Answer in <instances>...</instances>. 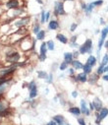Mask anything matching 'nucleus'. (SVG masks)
I'll use <instances>...</instances> for the list:
<instances>
[{
  "mask_svg": "<svg viewBox=\"0 0 108 125\" xmlns=\"http://www.w3.org/2000/svg\"><path fill=\"white\" fill-rule=\"evenodd\" d=\"M51 19V12L50 11H46V22L48 23Z\"/></svg>",
  "mask_w": 108,
  "mask_h": 125,
  "instance_id": "58836bf2",
  "label": "nucleus"
},
{
  "mask_svg": "<svg viewBox=\"0 0 108 125\" xmlns=\"http://www.w3.org/2000/svg\"><path fill=\"white\" fill-rule=\"evenodd\" d=\"M38 75H39V78H40V79H46V77H47L48 74H46L44 71H39L38 72Z\"/></svg>",
  "mask_w": 108,
  "mask_h": 125,
  "instance_id": "f704fd0d",
  "label": "nucleus"
},
{
  "mask_svg": "<svg viewBox=\"0 0 108 125\" xmlns=\"http://www.w3.org/2000/svg\"><path fill=\"white\" fill-rule=\"evenodd\" d=\"M89 109L92 111V110H95V108H94V104H93V103H89Z\"/></svg>",
  "mask_w": 108,
  "mask_h": 125,
  "instance_id": "a18cd8bd",
  "label": "nucleus"
},
{
  "mask_svg": "<svg viewBox=\"0 0 108 125\" xmlns=\"http://www.w3.org/2000/svg\"><path fill=\"white\" fill-rule=\"evenodd\" d=\"M103 73H108V64L106 66H104L103 68Z\"/></svg>",
  "mask_w": 108,
  "mask_h": 125,
  "instance_id": "09e8293b",
  "label": "nucleus"
},
{
  "mask_svg": "<svg viewBox=\"0 0 108 125\" xmlns=\"http://www.w3.org/2000/svg\"><path fill=\"white\" fill-rule=\"evenodd\" d=\"M78 122H79L80 125H87V123H86V121L84 120V118H79V119H78Z\"/></svg>",
  "mask_w": 108,
  "mask_h": 125,
  "instance_id": "a19ab883",
  "label": "nucleus"
},
{
  "mask_svg": "<svg viewBox=\"0 0 108 125\" xmlns=\"http://www.w3.org/2000/svg\"><path fill=\"white\" fill-rule=\"evenodd\" d=\"M107 115H108V108H107V107H102L101 110L99 111V116L97 117V119H99V120L101 121V120L104 119Z\"/></svg>",
  "mask_w": 108,
  "mask_h": 125,
  "instance_id": "f3484780",
  "label": "nucleus"
},
{
  "mask_svg": "<svg viewBox=\"0 0 108 125\" xmlns=\"http://www.w3.org/2000/svg\"><path fill=\"white\" fill-rule=\"evenodd\" d=\"M4 6L8 10H13V9L20 8L21 3H20L19 0H7V1L5 2V4H4Z\"/></svg>",
  "mask_w": 108,
  "mask_h": 125,
  "instance_id": "39448f33",
  "label": "nucleus"
},
{
  "mask_svg": "<svg viewBox=\"0 0 108 125\" xmlns=\"http://www.w3.org/2000/svg\"><path fill=\"white\" fill-rule=\"evenodd\" d=\"M106 11L108 12V4H107V7H106Z\"/></svg>",
  "mask_w": 108,
  "mask_h": 125,
  "instance_id": "5fc2aeb1",
  "label": "nucleus"
},
{
  "mask_svg": "<svg viewBox=\"0 0 108 125\" xmlns=\"http://www.w3.org/2000/svg\"><path fill=\"white\" fill-rule=\"evenodd\" d=\"M72 97H73V98H77L78 97V92L77 91L72 92Z\"/></svg>",
  "mask_w": 108,
  "mask_h": 125,
  "instance_id": "de8ad7c7",
  "label": "nucleus"
},
{
  "mask_svg": "<svg viewBox=\"0 0 108 125\" xmlns=\"http://www.w3.org/2000/svg\"><path fill=\"white\" fill-rule=\"evenodd\" d=\"M15 71H16V67L11 66V67H9V68H6V69L1 70V71H0V75H1L2 77H7V76H9V75H12Z\"/></svg>",
  "mask_w": 108,
  "mask_h": 125,
  "instance_id": "1a4fd4ad",
  "label": "nucleus"
},
{
  "mask_svg": "<svg viewBox=\"0 0 108 125\" xmlns=\"http://www.w3.org/2000/svg\"><path fill=\"white\" fill-rule=\"evenodd\" d=\"M53 14L55 17H60V16H65L67 14L64 2L59 0V1H55L54 3V8H53Z\"/></svg>",
  "mask_w": 108,
  "mask_h": 125,
  "instance_id": "f257e3e1",
  "label": "nucleus"
},
{
  "mask_svg": "<svg viewBox=\"0 0 108 125\" xmlns=\"http://www.w3.org/2000/svg\"><path fill=\"white\" fill-rule=\"evenodd\" d=\"M48 48H47V44L46 42H42L40 45V49H39V58L40 61H44L46 59V52H47Z\"/></svg>",
  "mask_w": 108,
  "mask_h": 125,
  "instance_id": "423d86ee",
  "label": "nucleus"
},
{
  "mask_svg": "<svg viewBox=\"0 0 108 125\" xmlns=\"http://www.w3.org/2000/svg\"><path fill=\"white\" fill-rule=\"evenodd\" d=\"M103 81H107L108 82V73H104V75H102V78H101Z\"/></svg>",
  "mask_w": 108,
  "mask_h": 125,
  "instance_id": "c03bdc74",
  "label": "nucleus"
},
{
  "mask_svg": "<svg viewBox=\"0 0 108 125\" xmlns=\"http://www.w3.org/2000/svg\"><path fill=\"white\" fill-rule=\"evenodd\" d=\"M6 109V107H5V104H2L1 102H0V112L1 111H3V110H5Z\"/></svg>",
  "mask_w": 108,
  "mask_h": 125,
  "instance_id": "37998d69",
  "label": "nucleus"
},
{
  "mask_svg": "<svg viewBox=\"0 0 108 125\" xmlns=\"http://www.w3.org/2000/svg\"><path fill=\"white\" fill-rule=\"evenodd\" d=\"M29 22V17H21L17 21L14 22V26H16L18 28H23L26 25H28Z\"/></svg>",
  "mask_w": 108,
  "mask_h": 125,
  "instance_id": "0eeeda50",
  "label": "nucleus"
},
{
  "mask_svg": "<svg viewBox=\"0 0 108 125\" xmlns=\"http://www.w3.org/2000/svg\"><path fill=\"white\" fill-rule=\"evenodd\" d=\"M100 64H101V65H103V66H106V65L108 64V54H107V53L103 56L102 61H101V63H100Z\"/></svg>",
  "mask_w": 108,
  "mask_h": 125,
  "instance_id": "2f4dec72",
  "label": "nucleus"
},
{
  "mask_svg": "<svg viewBox=\"0 0 108 125\" xmlns=\"http://www.w3.org/2000/svg\"><path fill=\"white\" fill-rule=\"evenodd\" d=\"M46 44H47V48H48V50H54L55 49V43H54V42L53 41H48L47 42H46Z\"/></svg>",
  "mask_w": 108,
  "mask_h": 125,
  "instance_id": "c85d7f7f",
  "label": "nucleus"
},
{
  "mask_svg": "<svg viewBox=\"0 0 108 125\" xmlns=\"http://www.w3.org/2000/svg\"><path fill=\"white\" fill-rule=\"evenodd\" d=\"M45 36H46L45 31L40 30V32L37 34V40H39V41H43V40H44V38H45Z\"/></svg>",
  "mask_w": 108,
  "mask_h": 125,
  "instance_id": "393cba45",
  "label": "nucleus"
},
{
  "mask_svg": "<svg viewBox=\"0 0 108 125\" xmlns=\"http://www.w3.org/2000/svg\"><path fill=\"white\" fill-rule=\"evenodd\" d=\"M77 28H78V24L77 23H72L71 26H70V32L71 33H74L75 31L77 30Z\"/></svg>",
  "mask_w": 108,
  "mask_h": 125,
  "instance_id": "72a5a7b5",
  "label": "nucleus"
},
{
  "mask_svg": "<svg viewBox=\"0 0 108 125\" xmlns=\"http://www.w3.org/2000/svg\"><path fill=\"white\" fill-rule=\"evenodd\" d=\"M65 125H70V124H69L68 122H66V124H65Z\"/></svg>",
  "mask_w": 108,
  "mask_h": 125,
  "instance_id": "6e6d98bb",
  "label": "nucleus"
},
{
  "mask_svg": "<svg viewBox=\"0 0 108 125\" xmlns=\"http://www.w3.org/2000/svg\"><path fill=\"white\" fill-rule=\"evenodd\" d=\"M81 53H80V51L79 50H77V51H74L73 52V56H74V59H77L78 57H79V55H80Z\"/></svg>",
  "mask_w": 108,
  "mask_h": 125,
  "instance_id": "ea45409f",
  "label": "nucleus"
},
{
  "mask_svg": "<svg viewBox=\"0 0 108 125\" xmlns=\"http://www.w3.org/2000/svg\"><path fill=\"white\" fill-rule=\"evenodd\" d=\"M101 39H103V40H105L106 39V37H107V35H108V25L106 26V27H104L102 30H101Z\"/></svg>",
  "mask_w": 108,
  "mask_h": 125,
  "instance_id": "a878e982",
  "label": "nucleus"
},
{
  "mask_svg": "<svg viewBox=\"0 0 108 125\" xmlns=\"http://www.w3.org/2000/svg\"><path fill=\"white\" fill-rule=\"evenodd\" d=\"M60 27V24L57 20L55 19H52L48 22V30H51V31H55V30H58Z\"/></svg>",
  "mask_w": 108,
  "mask_h": 125,
  "instance_id": "9d476101",
  "label": "nucleus"
},
{
  "mask_svg": "<svg viewBox=\"0 0 108 125\" xmlns=\"http://www.w3.org/2000/svg\"><path fill=\"white\" fill-rule=\"evenodd\" d=\"M82 70H83L86 74H91V73H92V67H91L89 64H88V63L84 64V67H83Z\"/></svg>",
  "mask_w": 108,
  "mask_h": 125,
  "instance_id": "b1692460",
  "label": "nucleus"
},
{
  "mask_svg": "<svg viewBox=\"0 0 108 125\" xmlns=\"http://www.w3.org/2000/svg\"><path fill=\"white\" fill-rule=\"evenodd\" d=\"M92 103H93V104H94V108H95L96 111H100L101 108L103 107V106H102V103H101V101H100L98 98H95V100H94Z\"/></svg>",
  "mask_w": 108,
  "mask_h": 125,
  "instance_id": "6ab92c4d",
  "label": "nucleus"
},
{
  "mask_svg": "<svg viewBox=\"0 0 108 125\" xmlns=\"http://www.w3.org/2000/svg\"><path fill=\"white\" fill-rule=\"evenodd\" d=\"M87 63L89 64L91 67H93L95 64H96V57L93 56V55H89L88 57V60H87Z\"/></svg>",
  "mask_w": 108,
  "mask_h": 125,
  "instance_id": "5701e85b",
  "label": "nucleus"
},
{
  "mask_svg": "<svg viewBox=\"0 0 108 125\" xmlns=\"http://www.w3.org/2000/svg\"><path fill=\"white\" fill-rule=\"evenodd\" d=\"M68 73H69V75H70V76H74L76 72H75V69H74L73 67H72V68L68 69Z\"/></svg>",
  "mask_w": 108,
  "mask_h": 125,
  "instance_id": "4c0bfd02",
  "label": "nucleus"
},
{
  "mask_svg": "<svg viewBox=\"0 0 108 125\" xmlns=\"http://www.w3.org/2000/svg\"><path fill=\"white\" fill-rule=\"evenodd\" d=\"M103 45H104V47H105L106 49H108V41H105V42H104V44H103Z\"/></svg>",
  "mask_w": 108,
  "mask_h": 125,
  "instance_id": "8fccbe9b",
  "label": "nucleus"
},
{
  "mask_svg": "<svg viewBox=\"0 0 108 125\" xmlns=\"http://www.w3.org/2000/svg\"><path fill=\"white\" fill-rule=\"evenodd\" d=\"M56 39L58 40V42H61V43H63V44H67V43L69 42V40H68V38H67L65 35L61 34V33L57 34V36H56Z\"/></svg>",
  "mask_w": 108,
  "mask_h": 125,
  "instance_id": "2eb2a0df",
  "label": "nucleus"
},
{
  "mask_svg": "<svg viewBox=\"0 0 108 125\" xmlns=\"http://www.w3.org/2000/svg\"><path fill=\"white\" fill-rule=\"evenodd\" d=\"M67 68H68V64L66 63L65 61H63L62 63H60V65H59V69H60V71H65Z\"/></svg>",
  "mask_w": 108,
  "mask_h": 125,
  "instance_id": "473e14b6",
  "label": "nucleus"
},
{
  "mask_svg": "<svg viewBox=\"0 0 108 125\" xmlns=\"http://www.w3.org/2000/svg\"><path fill=\"white\" fill-rule=\"evenodd\" d=\"M71 65H72V67H73L75 70H81V69H83V67H84V64L82 63L81 61H79L78 59H74Z\"/></svg>",
  "mask_w": 108,
  "mask_h": 125,
  "instance_id": "ddd939ff",
  "label": "nucleus"
},
{
  "mask_svg": "<svg viewBox=\"0 0 108 125\" xmlns=\"http://www.w3.org/2000/svg\"><path fill=\"white\" fill-rule=\"evenodd\" d=\"M94 8H95V6L93 5V3L92 2H90V3H88V5H87V8H86V10L84 11L85 12V14L88 17L92 12H93V10H94Z\"/></svg>",
  "mask_w": 108,
  "mask_h": 125,
  "instance_id": "dca6fc26",
  "label": "nucleus"
},
{
  "mask_svg": "<svg viewBox=\"0 0 108 125\" xmlns=\"http://www.w3.org/2000/svg\"><path fill=\"white\" fill-rule=\"evenodd\" d=\"M98 79H99V75L97 73H91L89 78H88V81H89V83L91 85H93V84H95L98 81Z\"/></svg>",
  "mask_w": 108,
  "mask_h": 125,
  "instance_id": "aec40b11",
  "label": "nucleus"
},
{
  "mask_svg": "<svg viewBox=\"0 0 108 125\" xmlns=\"http://www.w3.org/2000/svg\"><path fill=\"white\" fill-rule=\"evenodd\" d=\"M37 2H38L39 4H40V5L43 4V1H42V0H37Z\"/></svg>",
  "mask_w": 108,
  "mask_h": 125,
  "instance_id": "603ef678",
  "label": "nucleus"
},
{
  "mask_svg": "<svg viewBox=\"0 0 108 125\" xmlns=\"http://www.w3.org/2000/svg\"><path fill=\"white\" fill-rule=\"evenodd\" d=\"M79 51L81 54H86V53H91L92 52V40L88 39L86 42L79 46Z\"/></svg>",
  "mask_w": 108,
  "mask_h": 125,
  "instance_id": "f03ea898",
  "label": "nucleus"
},
{
  "mask_svg": "<svg viewBox=\"0 0 108 125\" xmlns=\"http://www.w3.org/2000/svg\"><path fill=\"white\" fill-rule=\"evenodd\" d=\"M63 2H68V1H75V0H61Z\"/></svg>",
  "mask_w": 108,
  "mask_h": 125,
  "instance_id": "864d4df0",
  "label": "nucleus"
},
{
  "mask_svg": "<svg viewBox=\"0 0 108 125\" xmlns=\"http://www.w3.org/2000/svg\"><path fill=\"white\" fill-rule=\"evenodd\" d=\"M77 39H78L77 36H73V37H72V38L69 40V43H70V46H71L72 48H76V47H78Z\"/></svg>",
  "mask_w": 108,
  "mask_h": 125,
  "instance_id": "4be33fe9",
  "label": "nucleus"
},
{
  "mask_svg": "<svg viewBox=\"0 0 108 125\" xmlns=\"http://www.w3.org/2000/svg\"><path fill=\"white\" fill-rule=\"evenodd\" d=\"M77 79H78V82H81V83H86V82L88 81V74H86L85 72L79 73V74L77 75Z\"/></svg>",
  "mask_w": 108,
  "mask_h": 125,
  "instance_id": "4468645a",
  "label": "nucleus"
},
{
  "mask_svg": "<svg viewBox=\"0 0 108 125\" xmlns=\"http://www.w3.org/2000/svg\"><path fill=\"white\" fill-rule=\"evenodd\" d=\"M39 32H40V24L35 23V24L33 25V28H32V33H33L34 35H37V34L39 33Z\"/></svg>",
  "mask_w": 108,
  "mask_h": 125,
  "instance_id": "bb28decb",
  "label": "nucleus"
},
{
  "mask_svg": "<svg viewBox=\"0 0 108 125\" xmlns=\"http://www.w3.org/2000/svg\"><path fill=\"white\" fill-rule=\"evenodd\" d=\"M81 111H82L83 114H86V115H89L90 114V109L88 107V104H87L85 100L81 101Z\"/></svg>",
  "mask_w": 108,
  "mask_h": 125,
  "instance_id": "9b49d317",
  "label": "nucleus"
},
{
  "mask_svg": "<svg viewBox=\"0 0 108 125\" xmlns=\"http://www.w3.org/2000/svg\"><path fill=\"white\" fill-rule=\"evenodd\" d=\"M103 68H104V66L101 65V64L98 66V68H97V70H96V73H97L99 76L102 75V74H104V73H103Z\"/></svg>",
  "mask_w": 108,
  "mask_h": 125,
  "instance_id": "e433bc0d",
  "label": "nucleus"
},
{
  "mask_svg": "<svg viewBox=\"0 0 108 125\" xmlns=\"http://www.w3.org/2000/svg\"><path fill=\"white\" fill-rule=\"evenodd\" d=\"M97 125H100V124H97Z\"/></svg>",
  "mask_w": 108,
  "mask_h": 125,
  "instance_id": "13d9d810",
  "label": "nucleus"
},
{
  "mask_svg": "<svg viewBox=\"0 0 108 125\" xmlns=\"http://www.w3.org/2000/svg\"><path fill=\"white\" fill-rule=\"evenodd\" d=\"M28 88H29V99L37 98V96H38V87H37V84H35V82L34 81H31L30 83H29Z\"/></svg>",
  "mask_w": 108,
  "mask_h": 125,
  "instance_id": "7ed1b4c3",
  "label": "nucleus"
},
{
  "mask_svg": "<svg viewBox=\"0 0 108 125\" xmlns=\"http://www.w3.org/2000/svg\"><path fill=\"white\" fill-rule=\"evenodd\" d=\"M74 60V56H73V52H65L64 53V61L69 65L72 64V62Z\"/></svg>",
  "mask_w": 108,
  "mask_h": 125,
  "instance_id": "f8f14e48",
  "label": "nucleus"
},
{
  "mask_svg": "<svg viewBox=\"0 0 108 125\" xmlns=\"http://www.w3.org/2000/svg\"><path fill=\"white\" fill-rule=\"evenodd\" d=\"M10 79H11V78H7V77H2V76H1V77H0V86L8 83V82L10 81Z\"/></svg>",
  "mask_w": 108,
  "mask_h": 125,
  "instance_id": "7c9ffc66",
  "label": "nucleus"
},
{
  "mask_svg": "<svg viewBox=\"0 0 108 125\" xmlns=\"http://www.w3.org/2000/svg\"><path fill=\"white\" fill-rule=\"evenodd\" d=\"M87 3H85V2H81V9L83 10V11H85L86 10V8H87Z\"/></svg>",
  "mask_w": 108,
  "mask_h": 125,
  "instance_id": "79ce46f5",
  "label": "nucleus"
},
{
  "mask_svg": "<svg viewBox=\"0 0 108 125\" xmlns=\"http://www.w3.org/2000/svg\"><path fill=\"white\" fill-rule=\"evenodd\" d=\"M1 1H4V0H1Z\"/></svg>",
  "mask_w": 108,
  "mask_h": 125,
  "instance_id": "4d7b16f0",
  "label": "nucleus"
},
{
  "mask_svg": "<svg viewBox=\"0 0 108 125\" xmlns=\"http://www.w3.org/2000/svg\"><path fill=\"white\" fill-rule=\"evenodd\" d=\"M32 46H33V43H31L30 40H29L28 37L22 39V42H21V47H22L23 50H28V49H29V48L32 47Z\"/></svg>",
  "mask_w": 108,
  "mask_h": 125,
  "instance_id": "6e6552de",
  "label": "nucleus"
},
{
  "mask_svg": "<svg viewBox=\"0 0 108 125\" xmlns=\"http://www.w3.org/2000/svg\"><path fill=\"white\" fill-rule=\"evenodd\" d=\"M99 22H100V24H101V25H104V24H105V22H104V19H103V18H100V19H99Z\"/></svg>",
  "mask_w": 108,
  "mask_h": 125,
  "instance_id": "3c124183",
  "label": "nucleus"
},
{
  "mask_svg": "<svg viewBox=\"0 0 108 125\" xmlns=\"http://www.w3.org/2000/svg\"><path fill=\"white\" fill-rule=\"evenodd\" d=\"M44 23H46V11L41 10V12H40V24H44Z\"/></svg>",
  "mask_w": 108,
  "mask_h": 125,
  "instance_id": "cd10ccee",
  "label": "nucleus"
},
{
  "mask_svg": "<svg viewBox=\"0 0 108 125\" xmlns=\"http://www.w3.org/2000/svg\"><path fill=\"white\" fill-rule=\"evenodd\" d=\"M69 112L72 113V114H74V115H77V116H79V115L82 113L81 108H79V107H77V106H71V107L69 108Z\"/></svg>",
  "mask_w": 108,
  "mask_h": 125,
  "instance_id": "412c9836",
  "label": "nucleus"
},
{
  "mask_svg": "<svg viewBox=\"0 0 108 125\" xmlns=\"http://www.w3.org/2000/svg\"><path fill=\"white\" fill-rule=\"evenodd\" d=\"M46 125H58L57 123H56V121H54V120H51V121H49Z\"/></svg>",
  "mask_w": 108,
  "mask_h": 125,
  "instance_id": "49530a36",
  "label": "nucleus"
},
{
  "mask_svg": "<svg viewBox=\"0 0 108 125\" xmlns=\"http://www.w3.org/2000/svg\"><path fill=\"white\" fill-rule=\"evenodd\" d=\"M92 3H93V5H94L95 8H96V7L102 6L103 3H104V1H103V0H94V1H92Z\"/></svg>",
  "mask_w": 108,
  "mask_h": 125,
  "instance_id": "c756f323",
  "label": "nucleus"
},
{
  "mask_svg": "<svg viewBox=\"0 0 108 125\" xmlns=\"http://www.w3.org/2000/svg\"><path fill=\"white\" fill-rule=\"evenodd\" d=\"M20 58H21V55L18 52H14V51H12L6 55V61L9 62V63H12V64L17 63L20 60Z\"/></svg>",
  "mask_w": 108,
  "mask_h": 125,
  "instance_id": "20e7f679",
  "label": "nucleus"
},
{
  "mask_svg": "<svg viewBox=\"0 0 108 125\" xmlns=\"http://www.w3.org/2000/svg\"><path fill=\"white\" fill-rule=\"evenodd\" d=\"M45 81H46V83H48V84H52V82H53V75H52V73H50V74L47 75Z\"/></svg>",
  "mask_w": 108,
  "mask_h": 125,
  "instance_id": "c9c22d12",
  "label": "nucleus"
},
{
  "mask_svg": "<svg viewBox=\"0 0 108 125\" xmlns=\"http://www.w3.org/2000/svg\"><path fill=\"white\" fill-rule=\"evenodd\" d=\"M53 120L56 121V123L58 125H65L66 124V121H65V118L62 116V115H55L53 117Z\"/></svg>",
  "mask_w": 108,
  "mask_h": 125,
  "instance_id": "a211bd4d",
  "label": "nucleus"
}]
</instances>
